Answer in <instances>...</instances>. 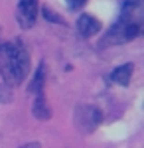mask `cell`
I'll return each instance as SVG.
<instances>
[{
    "label": "cell",
    "mask_w": 144,
    "mask_h": 148,
    "mask_svg": "<svg viewBox=\"0 0 144 148\" xmlns=\"http://www.w3.org/2000/svg\"><path fill=\"white\" fill-rule=\"evenodd\" d=\"M32 111H34V114H36L38 119H42V121H45V119L51 116V109H49V105H47V101H45L44 93H38V95H36V101H34Z\"/></svg>",
    "instance_id": "cell-7"
},
{
    "label": "cell",
    "mask_w": 144,
    "mask_h": 148,
    "mask_svg": "<svg viewBox=\"0 0 144 148\" xmlns=\"http://www.w3.org/2000/svg\"><path fill=\"white\" fill-rule=\"evenodd\" d=\"M132 71H134V65H132V63H124V65H121V67L112 69L111 81H112V83H117V85H122V87H126V85L130 83Z\"/></svg>",
    "instance_id": "cell-6"
},
{
    "label": "cell",
    "mask_w": 144,
    "mask_h": 148,
    "mask_svg": "<svg viewBox=\"0 0 144 148\" xmlns=\"http://www.w3.org/2000/svg\"><path fill=\"white\" fill-rule=\"evenodd\" d=\"M8 93H10V87H8L6 83H4V85H0V101H10V99L6 97Z\"/></svg>",
    "instance_id": "cell-10"
},
{
    "label": "cell",
    "mask_w": 144,
    "mask_h": 148,
    "mask_svg": "<svg viewBox=\"0 0 144 148\" xmlns=\"http://www.w3.org/2000/svg\"><path fill=\"white\" fill-rule=\"evenodd\" d=\"M22 148H40V142H30V144H26Z\"/></svg>",
    "instance_id": "cell-11"
},
{
    "label": "cell",
    "mask_w": 144,
    "mask_h": 148,
    "mask_svg": "<svg viewBox=\"0 0 144 148\" xmlns=\"http://www.w3.org/2000/svg\"><path fill=\"white\" fill-rule=\"evenodd\" d=\"M30 71V53L22 40H12L0 47V73L4 83L20 85Z\"/></svg>",
    "instance_id": "cell-1"
},
{
    "label": "cell",
    "mask_w": 144,
    "mask_h": 148,
    "mask_svg": "<svg viewBox=\"0 0 144 148\" xmlns=\"http://www.w3.org/2000/svg\"><path fill=\"white\" fill-rule=\"evenodd\" d=\"M77 32L81 38H91L101 32V22L91 14H81L77 18Z\"/></svg>",
    "instance_id": "cell-5"
},
{
    "label": "cell",
    "mask_w": 144,
    "mask_h": 148,
    "mask_svg": "<svg viewBox=\"0 0 144 148\" xmlns=\"http://www.w3.org/2000/svg\"><path fill=\"white\" fill-rule=\"evenodd\" d=\"M101 119H103L101 109L93 107V105H81L75 111V125H77V128L85 130V132L95 130V126H99Z\"/></svg>",
    "instance_id": "cell-3"
},
{
    "label": "cell",
    "mask_w": 144,
    "mask_h": 148,
    "mask_svg": "<svg viewBox=\"0 0 144 148\" xmlns=\"http://www.w3.org/2000/svg\"><path fill=\"white\" fill-rule=\"evenodd\" d=\"M38 18V0H20L16 8V20L24 30L32 28Z\"/></svg>",
    "instance_id": "cell-4"
},
{
    "label": "cell",
    "mask_w": 144,
    "mask_h": 148,
    "mask_svg": "<svg viewBox=\"0 0 144 148\" xmlns=\"http://www.w3.org/2000/svg\"><path fill=\"white\" fill-rule=\"evenodd\" d=\"M67 6L71 8V10H79V8H83L85 4H87V0H65Z\"/></svg>",
    "instance_id": "cell-9"
},
{
    "label": "cell",
    "mask_w": 144,
    "mask_h": 148,
    "mask_svg": "<svg viewBox=\"0 0 144 148\" xmlns=\"http://www.w3.org/2000/svg\"><path fill=\"white\" fill-rule=\"evenodd\" d=\"M44 83H45V65L42 63V65L38 67V71H36L34 79H32L30 93H34V95H38V93H44Z\"/></svg>",
    "instance_id": "cell-8"
},
{
    "label": "cell",
    "mask_w": 144,
    "mask_h": 148,
    "mask_svg": "<svg viewBox=\"0 0 144 148\" xmlns=\"http://www.w3.org/2000/svg\"><path fill=\"white\" fill-rule=\"evenodd\" d=\"M0 47H2V42H0Z\"/></svg>",
    "instance_id": "cell-12"
},
{
    "label": "cell",
    "mask_w": 144,
    "mask_h": 148,
    "mask_svg": "<svg viewBox=\"0 0 144 148\" xmlns=\"http://www.w3.org/2000/svg\"><path fill=\"white\" fill-rule=\"evenodd\" d=\"M140 30H142L140 24L117 20V24L109 30V34L103 38V44H126V42H132L134 38L140 36Z\"/></svg>",
    "instance_id": "cell-2"
}]
</instances>
